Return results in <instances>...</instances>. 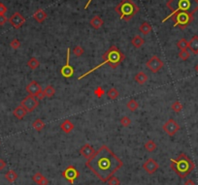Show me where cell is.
Listing matches in <instances>:
<instances>
[{
  "instance_id": "obj_38",
  "label": "cell",
  "mask_w": 198,
  "mask_h": 185,
  "mask_svg": "<svg viewBox=\"0 0 198 185\" xmlns=\"http://www.w3.org/2000/svg\"><path fill=\"white\" fill-rule=\"evenodd\" d=\"M109 185H120L121 184V181L120 179H118L117 178H116V176H112L111 178H109V180L107 181Z\"/></svg>"
},
{
  "instance_id": "obj_35",
  "label": "cell",
  "mask_w": 198,
  "mask_h": 185,
  "mask_svg": "<svg viewBox=\"0 0 198 185\" xmlns=\"http://www.w3.org/2000/svg\"><path fill=\"white\" fill-rule=\"evenodd\" d=\"M93 93H94V95H95L97 98H101L102 96L105 94V90L103 89L102 86H97L95 89H94Z\"/></svg>"
},
{
  "instance_id": "obj_39",
  "label": "cell",
  "mask_w": 198,
  "mask_h": 185,
  "mask_svg": "<svg viewBox=\"0 0 198 185\" xmlns=\"http://www.w3.org/2000/svg\"><path fill=\"white\" fill-rule=\"evenodd\" d=\"M10 46H11L12 49L18 50V49H20V47H21V42L19 41L18 39H14V40H12V42L10 43Z\"/></svg>"
},
{
  "instance_id": "obj_5",
  "label": "cell",
  "mask_w": 198,
  "mask_h": 185,
  "mask_svg": "<svg viewBox=\"0 0 198 185\" xmlns=\"http://www.w3.org/2000/svg\"><path fill=\"white\" fill-rule=\"evenodd\" d=\"M116 12L120 15L121 20L129 21L140 11L139 7L134 3L133 0H122L115 8Z\"/></svg>"
},
{
  "instance_id": "obj_46",
  "label": "cell",
  "mask_w": 198,
  "mask_h": 185,
  "mask_svg": "<svg viewBox=\"0 0 198 185\" xmlns=\"http://www.w3.org/2000/svg\"><path fill=\"white\" fill-rule=\"evenodd\" d=\"M91 1H92V0H89V1L86 2V4H85V10H86V9H88V8H89V6H90V4L91 3Z\"/></svg>"
},
{
  "instance_id": "obj_48",
  "label": "cell",
  "mask_w": 198,
  "mask_h": 185,
  "mask_svg": "<svg viewBox=\"0 0 198 185\" xmlns=\"http://www.w3.org/2000/svg\"><path fill=\"white\" fill-rule=\"evenodd\" d=\"M197 54H198V52H197Z\"/></svg>"
},
{
  "instance_id": "obj_27",
  "label": "cell",
  "mask_w": 198,
  "mask_h": 185,
  "mask_svg": "<svg viewBox=\"0 0 198 185\" xmlns=\"http://www.w3.org/2000/svg\"><path fill=\"white\" fill-rule=\"evenodd\" d=\"M144 147H145V149H146L147 151H149V152H153V151H154V150L156 149L157 146H156V143H155L154 141L149 140V141L145 143Z\"/></svg>"
},
{
  "instance_id": "obj_4",
  "label": "cell",
  "mask_w": 198,
  "mask_h": 185,
  "mask_svg": "<svg viewBox=\"0 0 198 185\" xmlns=\"http://www.w3.org/2000/svg\"><path fill=\"white\" fill-rule=\"evenodd\" d=\"M166 6L172 11L171 15L185 12L193 16L198 11V0H169Z\"/></svg>"
},
{
  "instance_id": "obj_36",
  "label": "cell",
  "mask_w": 198,
  "mask_h": 185,
  "mask_svg": "<svg viewBox=\"0 0 198 185\" xmlns=\"http://www.w3.org/2000/svg\"><path fill=\"white\" fill-rule=\"evenodd\" d=\"M121 124L122 127H128L131 124V120L128 116H123L121 119Z\"/></svg>"
},
{
  "instance_id": "obj_32",
  "label": "cell",
  "mask_w": 198,
  "mask_h": 185,
  "mask_svg": "<svg viewBox=\"0 0 198 185\" xmlns=\"http://www.w3.org/2000/svg\"><path fill=\"white\" fill-rule=\"evenodd\" d=\"M44 93H45V96L48 98H52L53 96L54 95L55 93V89L53 87V85H48L45 89H44Z\"/></svg>"
},
{
  "instance_id": "obj_23",
  "label": "cell",
  "mask_w": 198,
  "mask_h": 185,
  "mask_svg": "<svg viewBox=\"0 0 198 185\" xmlns=\"http://www.w3.org/2000/svg\"><path fill=\"white\" fill-rule=\"evenodd\" d=\"M139 31L141 32L143 35H149L150 32H152V25H150L148 21H144L139 27Z\"/></svg>"
},
{
  "instance_id": "obj_26",
  "label": "cell",
  "mask_w": 198,
  "mask_h": 185,
  "mask_svg": "<svg viewBox=\"0 0 198 185\" xmlns=\"http://www.w3.org/2000/svg\"><path fill=\"white\" fill-rule=\"evenodd\" d=\"M27 66L31 69V70H35L37 69L39 66H40V62L36 57H31L28 61H27Z\"/></svg>"
},
{
  "instance_id": "obj_43",
  "label": "cell",
  "mask_w": 198,
  "mask_h": 185,
  "mask_svg": "<svg viewBox=\"0 0 198 185\" xmlns=\"http://www.w3.org/2000/svg\"><path fill=\"white\" fill-rule=\"evenodd\" d=\"M6 162L3 160V159H0V171H2V170H4L5 169V167H6Z\"/></svg>"
},
{
  "instance_id": "obj_45",
  "label": "cell",
  "mask_w": 198,
  "mask_h": 185,
  "mask_svg": "<svg viewBox=\"0 0 198 185\" xmlns=\"http://www.w3.org/2000/svg\"><path fill=\"white\" fill-rule=\"evenodd\" d=\"M185 185H195V182H194L192 179H187V180L185 182Z\"/></svg>"
},
{
  "instance_id": "obj_44",
  "label": "cell",
  "mask_w": 198,
  "mask_h": 185,
  "mask_svg": "<svg viewBox=\"0 0 198 185\" xmlns=\"http://www.w3.org/2000/svg\"><path fill=\"white\" fill-rule=\"evenodd\" d=\"M46 97V96H45V93H44V90H42L40 93H39L37 96H36V98L38 99V100H42V99H44Z\"/></svg>"
},
{
  "instance_id": "obj_20",
  "label": "cell",
  "mask_w": 198,
  "mask_h": 185,
  "mask_svg": "<svg viewBox=\"0 0 198 185\" xmlns=\"http://www.w3.org/2000/svg\"><path fill=\"white\" fill-rule=\"evenodd\" d=\"M90 25L94 29H99L103 26V25H104V21H103V20L99 17V16H94V17L90 20Z\"/></svg>"
},
{
  "instance_id": "obj_28",
  "label": "cell",
  "mask_w": 198,
  "mask_h": 185,
  "mask_svg": "<svg viewBox=\"0 0 198 185\" xmlns=\"http://www.w3.org/2000/svg\"><path fill=\"white\" fill-rule=\"evenodd\" d=\"M107 96L111 99V100H116L118 96H120V92L117 91V89H116L115 87L113 88H111V89L108 90L107 92Z\"/></svg>"
},
{
  "instance_id": "obj_33",
  "label": "cell",
  "mask_w": 198,
  "mask_h": 185,
  "mask_svg": "<svg viewBox=\"0 0 198 185\" xmlns=\"http://www.w3.org/2000/svg\"><path fill=\"white\" fill-rule=\"evenodd\" d=\"M73 54L75 55V56H77V57H80V56H82L83 54H84V52H85V51H84V49L81 47V46H76V47H74V49H73Z\"/></svg>"
},
{
  "instance_id": "obj_37",
  "label": "cell",
  "mask_w": 198,
  "mask_h": 185,
  "mask_svg": "<svg viewBox=\"0 0 198 185\" xmlns=\"http://www.w3.org/2000/svg\"><path fill=\"white\" fill-rule=\"evenodd\" d=\"M43 178H44V175H43L41 173H36V174L32 176V180H33L35 183L39 184V183H40V181L42 180Z\"/></svg>"
},
{
  "instance_id": "obj_10",
  "label": "cell",
  "mask_w": 198,
  "mask_h": 185,
  "mask_svg": "<svg viewBox=\"0 0 198 185\" xmlns=\"http://www.w3.org/2000/svg\"><path fill=\"white\" fill-rule=\"evenodd\" d=\"M146 65L152 73L155 74L157 72H159V70H161V68L163 67V61L157 55H154L148 60Z\"/></svg>"
},
{
  "instance_id": "obj_14",
  "label": "cell",
  "mask_w": 198,
  "mask_h": 185,
  "mask_svg": "<svg viewBox=\"0 0 198 185\" xmlns=\"http://www.w3.org/2000/svg\"><path fill=\"white\" fill-rule=\"evenodd\" d=\"M25 90L28 93V95H32V96H34V97H36V96L42 91V87L36 82V80H32V82H30L26 85Z\"/></svg>"
},
{
  "instance_id": "obj_7",
  "label": "cell",
  "mask_w": 198,
  "mask_h": 185,
  "mask_svg": "<svg viewBox=\"0 0 198 185\" xmlns=\"http://www.w3.org/2000/svg\"><path fill=\"white\" fill-rule=\"evenodd\" d=\"M21 106L23 107L27 112H32L39 106V101L32 95H27L26 97L21 102Z\"/></svg>"
},
{
  "instance_id": "obj_31",
  "label": "cell",
  "mask_w": 198,
  "mask_h": 185,
  "mask_svg": "<svg viewBox=\"0 0 198 185\" xmlns=\"http://www.w3.org/2000/svg\"><path fill=\"white\" fill-rule=\"evenodd\" d=\"M171 109L174 112L179 114V112H181L182 110H183V105H182V103L180 101H175L171 105Z\"/></svg>"
},
{
  "instance_id": "obj_29",
  "label": "cell",
  "mask_w": 198,
  "mask_h": 185,
  "mask_svg": "<svg viewBox=\"0 0 198 185\" xmlns=\"http://www.w3.org/2000/svg\"><path fill=\"white\" fill-rule=\"evenodd\" d=\"M126 107H127V109L130 111H135L137 109H138V107H139V105H138V103H137V101H135L134 99H131V100H129L128 102H127V104H126Z\"/></svg>"
},
{
  "instance_id": "obj_6",
  "label": "cell",
  "mask_w": 198,
  "mask_h": 185,
  "mask_svg": "<svg viewBox=\"0 0 198 185\" xmlns=\"http://www.w3.org/2000/svg\"><path fill=\"white\" fill-rule=\"evenodd\" d=\"M169 18L173 20L174 26H175V27H179L181 29L186 28L193 21V16L192 15L185 13V12H178V13H175V14H173V15L168 16L167 18H165L162 20V22H165Z\"/></svg>"
},
{
  "instance_id": "obj_19",
  "label": "cell",
  "mask_w": 198,
  "mask_h": 185,
  "mask_svg": "<svg viewBox=\"0 0 198 185\" xmlns=\"http://www.w3.org/2000/svg\"><path fill=\"white\" fill-rule=\"evenodd\" d=\"M26 114H27L26 110H25V108H23V107H21V105L18 106L17 108H16V109L14 110V111H13L14 116H15L16 118H17V119H20V120H21V119L25 118V116L26 115Z\"/></svg>"
},
{
  "instance_id": "obj_22",
  "label": "cell",
  "mask_w": 198,
  "mask_h": 185,
  "mask_svg": "<svg viewBox=\"0 0 198 185\" xmlns=\"http://www.w3.org/2000/svg\"><path fill=\"white\" fill-rule=\"evenodd\" d=\"M145 41H144V38L140 36V35H135L132 40H131V44L134 47H136V49H140V47L144 45Z\"/></svg>"
},
{
  "instance_id": "obj_3",
  "label": "cell",
  "mask_w": 198,
  "mask_h": 185,
  "mask_svg": "<svg viewBox=\"0 0 198 185\" xmlns=\"http://www.w3.org/2000/svg\"><path fill=\"white\" fill-rule=\"evenodd\" d=\"M170 161L171 169L181 178H186L195 168L193 161L185 153H181L176 159H171Z\"/></svg>"
},
{
  "instance_id": "obj_42",
  "label": "cell",
  "mask_w": 198,
  "mask_h": 185,
  "mask_svg": "<svg viewBox=\"0 0 198 185\" xmlns=\"http://www.w3.org/2000/svg\"><path fill=\"white\" fill-rule=\"evenodd\" d=\"M38 185H49V180H48V178H42V180L40 181V183H39Z\"/></svg>"
},
{
  "instance_id": "obj_47",
  "label": "cell",
  "mask_w": 198,
  "mask_h": 185,
  "mask_svg": "<svg viewBox=\"0 0 198 185\" xmlns=\"http://www.w3.org/2000/svg\"><path fill=\"white\" fill-rule=\"evenodd\" d=\"M194 69H195V71H196V73H198V63H197L196 65H195Z\"/></svg>"
},
{
  "instance_id": "obj_18",
  "label": "cell",
  "mask_w": 198,
  "mask_h": 185,
  "mask_svg": "<svg viewBox=\"0 0 198 185\" xmlns=\"http://www.w3.org/2000/svg\"><path fill=\"white\" fill-rule=\"evenodd\" d=\"M47 17H48V15H47V13L43 10V9H38L34 14H33V19L39 22V23H42L45 21V20L47 19Z\"/></svg>"
},
{
  "instance_id": "obj_34",
  "label": "cell",
  "mask_w": 198,
  "mask_h": 185,
  "mask_svg": "<svg viewBox=\"0 0 198 185\" xmlns=\"http://www.w3.org/2000/svg\"><path fill=\"white\" fill-rule=\"evenodd\" d=\"M178 55H179V57L182 60L186 61V60H187L189 58V56H191V53H189V52L187 50H183V51H180V52H179Z\"/></svg>"
},
{
  "instance_id": "obj_12",
  "label": "cell",
  "mask_w": 198,
  "mask_h": 185,
  "mask_svg": "<svg viewBox=\"0 0 198 185\" xmlns=\"http://www.w3.org/2000/svg\"><path fill=\"white\" fill-rule=\"evenodd\" d=\"M9 22L11 23V25L14 28L19 29L25 23V18L23 17V16H21V13L16 12V13H14L12 15V17L9 19Z\"/></svg>"
},
{
  "instance_id": "obj_40",
  "label": "cell",
  "mask_w": 198,
  "mask_h": 185,
  "mask_svg": "<svg viewBox=\"0 0 198 185\" xmlns=\"http://www.w3.org/2000/svg\"><path fill=\"white\" fill-rule=\"evenodd\" d=\"M6 12H7V7L3 3L0 2V15H5Z\"/></svg>"
},
{
  "instance_id": "obj_1",
  "label": "cell",
  "mask_w": 198,
  "mask_h": 185,
  "mask_svg": "<svg viewBox=\"0 0 198 185\" xmlns=\"http://www.w3.org/2000/svg\"><path fill=\"white\" fill-rule=\"evenodd\" d=\"M122 165V161L106 146H102L85 163V166L102 182H107Z\"/></svg>"
},
{
  "instance_id": "obj_21",
  "label": "cell",
  "mask_w": 198,
  "mask_h": 185,
  "mask_svg": "<svg viewBox=\"0 0 198 185\" xmlns=\"http://www.w3.org/2000/svg\"><path fill=\"white\" fill-rule=\"evenodd\" d=\"M134 79H135V82L139 84H144L148 82L149 79V77L147 74H145L144 72H138V73L135 75V77H134Z\"/></svg>"
},
{
  "instance_id": "obj_2",
  "label": "cell",
  "mask_w": 198,
  "mask_h": 185,
  "mask_svg": "<svg viewBox=\"0 0 198 185\" xmlns=\"http://www.w3.org/2000/svg\"><path fill=\"white\" fill-rule=\"evenodd\" d=\"M102 58H103V62H101L100 64H98L97 66L95 67H93L92 69H90V71H88L86 73L81 75L80 77L78 78V79L80 80V79H83L85 77H88L90 74L93 73V72H95L96 70H98L99 68H101L102 66H104V65H109L111 68H113V69H116L120 64L125 59V55L120 51V49H118L117 47L116 46H112V47H110V49L102 55Z\"/></svg>"
},
{
  "instance_id": "obj_15",
  "label": "cell",
  "mask_w": 198,
  "mask_h": 185,
  "mask_svg": "<svg viewBox=\"0 0 198 185\" xmlns=\"http://www.w3.org/2000/svg\"><path fill=\"white\" fill-rule=\"evenodd\" d=\"M94 153H95V150H94V148L90 146V143H85L84 144V146L81 147L80 149V154L85 157V159H90L91 158Z\"/></svg>"
},
{
  "instance_id": "obj_30",
  "label": "cell",
  "mask_w": 198,
  "mask_h": 185,
  "mask_svg": "<svg viewBox=\"0 0 198 185\" xmlns=\"http://www.w3.org/2000/svg\"><path fill=\"white\" fill-rule=\"evenodd\" d=\"M177 47L180 51H183V50H187L188 49V42L185 38H182L181 40H179L178 43H177Z\"/></svg>"
},
{
  "instance_id": "obj_11",
  "label": "cell",
  "mask_w": 198,
  "mask_h": 185,
  "mask_svg": "<svg viewBox=\"0 0 198 185\" xmlns=\"http://www.w3.org/2000/svg\"><path fill=\"white\" fill-rule=\"evenodd\" d=\"M162 128H163V131L167 134L168 136H170V137H173L174 135H175L179 130H180V125L177 123V121L176 120H174L173 118H170V119H168L167 121H166L164 124H163V126H162Z\"/></svg>"
},
{
  "instance_id": "obj_8",
  "label": "cell",
  "mask_w": 198,
  "mask_h": 185,
  "mask_svg": "<svg viewBox=\"0 0 198 185\" xmlns=\"http://www.w3.org/2000/svg\"><path fill=\"white\" fill-rule=\"evenodd\" d=\"M71 50L69 47H67L66 50V62L64 65L62 66L60 69V74L64 77L65 79H69L71 77H73L74 75V68L70 64V56H71Z\"/></svg>"
},
{
  "instance_id": "obj_9",
  "label": "cell",
  "mask_w": 198,
  "mask_h": 185,
  "mask_svg": "<svg viewBox=\"0 0 198 185\" xmlns=\"http://www.w3.org/2000/svg\"><path fill=\"white\" fill-rule=\"evenodd\" d=\"M61 174L70 184H74L75 180L80 176V172H79L74 166H68L65 170L61 173Z\"/></svg>"
},
{
  "instance_id": "obj_24",
  "label": "cell",
  "mask_w": 198,
  "mask_h": 185,
  "mask_svg": "<svg viewBox=\"0 0 198 185\" xmlns=\"http://www.w3.org/2000/svg\"><path fill=\"white\" fill-rule=\"evenodd\" d=\"M32 127L37 131V132H41L44 128H45V122L43 121L42 119L40 118H37L35 119L33 123H32Z\"/></svg>"
},
{
  "instance_id": "obj_16",
  "label": "cell",
  "mask_w": 198,
  "mask_h": 185,
  "mask_svg": "<svg viewBox=\"0 0 198 185\" xmlns=\"http://www.w3.org/2000/svg\"><path fill=\"white\" fill-rule=\"evenodd\" d=\"M188 50L192 53L197 54L198 52V36L197 35H194L188 41Z\"/></svg>"
},
{
  "instance_id": "obj_25",
  "label": "cell",
  "mask_w": 198,
  "mask_h": 185,
  "mask_svg": "<svg viewBox=\"0 0 198 185\" xmlns=\"http://www.w3.org/2000/svg\"><path fill=\"white\" fill-rule=\"evenodd\" d=\"M5 178L9 181L10 183L12 182H15L16 180H17L18 178V174L16 173L14 170H10V171H8L5 174Z\"/></svg>"
},
{
  "instance_id": "obj_17",
  "label": "cell",
  "mask_w": 198,
  "mask_h": 185,
  "mask_svg": "<svg viewBox=\"0 0 198 185\" xmlns=\"http://www.w3.org/2000/svg\"><path fill=\"white\" fill-rule=\"evenodd\" d=\"M74 128H75L74 124L72 123V121H70L69 119H65L64 121L60 124V129L66 134L72 132L74 130Z\"/></svg>"
},
{
  "instance_id": "obj_41",
  "label": "cell",
  "mask_w": 198,
  "mask_h": 185,
  "mask_svg": "<svg viewBox=\"0 0 198 185\" xmlns=\"http://www.w3.org/2000/svg\"><path fill=\"white\" fill-rule=\"evenodd\" d=\"M7 18H6V16L5 15H0V25H4L5 23L7 22Z\"/></svg>"
},
{
  "instance_id": "obj_13",
  "label": "cell",
  "mask_w": 198,
  "mask_h": 185,
  "mask_svg": "<svg viewBox=\"0 0 198 185\" xmlns=\"http://www.w3.org/2000/svg\"><path fill=\"white\" fill-rule=\"evenodd\" d=\"M158 168H159V165H158V163L156 162L154 159H153V158L148 159L146 162L143 164L144 171H146V173L149 174H154L158 170Z\"/></svg>"
}]
</instances>
